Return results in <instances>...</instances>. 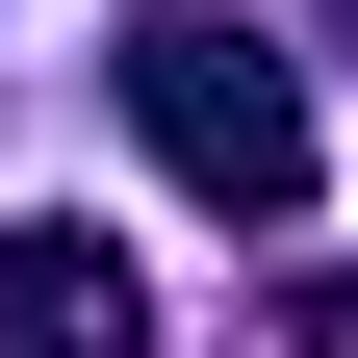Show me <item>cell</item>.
Instances as JSON below:
<instances>
[{"label": "cell", "instance_id": "cell-1", "mask_svg": "<svg viewBox=\"0 0 358 358\" xmlns=\"http://www.w3.org/2000/svg\"><path fill=\"white\" fill-rule=\"evenodd\" d=\"M128 128H154V179H205L231 231H307V77L256 52V26L154 0V26H128Z\"/></svg>", "mask_w": 358, "mask_h": 358}, {"label": "cell", "instance_id": "cell-2", "mask_svg": "<svg viewBox=\"0 0 358 358\" xmlns=\"http://www.w3.org/2000/svg\"><path fill=\"white\" fill-rule=\"evenodd\" d=\"M0 358H154V256L128 231H0Z\"/></svg>", "mask_w": 358, "mask_h": 358}, {"label": "cell", "instance_id": "cell-3", "mask_svg": "<svg viewBox=\"0 0 358 358\" xmlns=\"http://www.w3.org/2000/svg\"><path fill=\"white\" fill-rule=\"evenodd\" d=\"M282 358H358V256H307V282H282Z\"/></svg>", "mask_w": 358, "mask_h": 358}]
</instances>
